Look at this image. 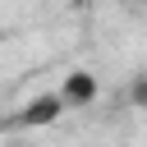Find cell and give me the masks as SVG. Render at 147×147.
Listing matches in <instances>:
<instances>
[{"label":"cell","instance_id":"3","mask_svg":"<svg viewBox=\"0 0 147 147\" xmlns=\"http://www.w3.org/2000/svg\"><path fill=\"white\" fill-rule=\"evenodd\" d=\"M129 101H133V110H147V74H133V83H129Z\"/></svg>","mask_w":147,"mask_h":147},{"label":"cell","instance_id":"1","mask_svg":"<svg viewBox=\"0 0 147 147\" xmlns=\"http://www.w3.org/2000/svg\"><path fill=\"white\" fill-rule=\"evenodd\" d=\"M60 101L64 106H92L96 101V78L87 69H74L64 83H60Z\"/></svg>","mask_w":147,"mask_h":147},{"label":"cell","instance_id":"2","mask_svg":"<svg viewBox=\"0 0 147 147\" xmlns=\"http://www.w3.org/2000/svg\"><path fill=\"white\" fill-rule=\"evenodd\" d=\"M60 115H64V101H60V92H46V96H32V101L23 106L18 124H55Z\"/></svg>","mask_w":147,"mask_h":147}]
</instances>
